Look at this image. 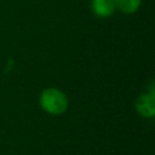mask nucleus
I'll return each instance as SVG.
<instances>
[{
  "mask_svg": "<svg viewBox=\"0 0 155 155\" xmlns=\"http://www.w3.org/2000/svg\"><path fill=\"white\" fill-rule=\"evenodd\" d=\"M39 104L50 115H62L68 110L69 101L63 91L56 87H47L40 93Z\"/></svg>",
  "mask_w": 155,
  "mask_h": 155,
  "instance_id": "1",
  "label": "nucleus"
},
{
  "mask_svg": "<svg viewBox=\"0 0 155 155\" xmlns=\"http://www.w3.org/2000/svg\"><path fill=\"white\" fill-rule=\"evenodd\" d=\"M134 108L137 113L143 117H153L155 115V93L153 85L148 92H144L137 97Z\"/></svg>",
  "mask_w": 155,
  "mask_h": 155,
  "instance_id": "2",
  "label": "nucleus"
},
{
  "mask_svg": "<svg viewBox=\"0 0 155 155\" xmlns=\"http://www.w3.org/2000/svg\"><path fill=\"white\" fill-rule=\"evenodd\" d=\"M91 8L92 12L101 18L110 17L116 10L114 0H92Z\"/></svg>",
  "mask_w": 155,
  "mask_h": 155,
  "instance_id": "3",
  "label": "nucleus"
},
{
  "mask_svg": "<svg viewBox=\"0 0 155 155\" xmlns=\"http://www.w3.org/2000/svg\"><path fill=\"white\" fill-rule=\"evenodd\" d=\"M114 2H115V7L120 12L125 15H131L139 8L142 0H114Z\"/></svg>",
  "mask_w": 155,
  "mask_h": 155,
  "instance_id": "4",
  "label": "nucleus"
}]
</instances>
